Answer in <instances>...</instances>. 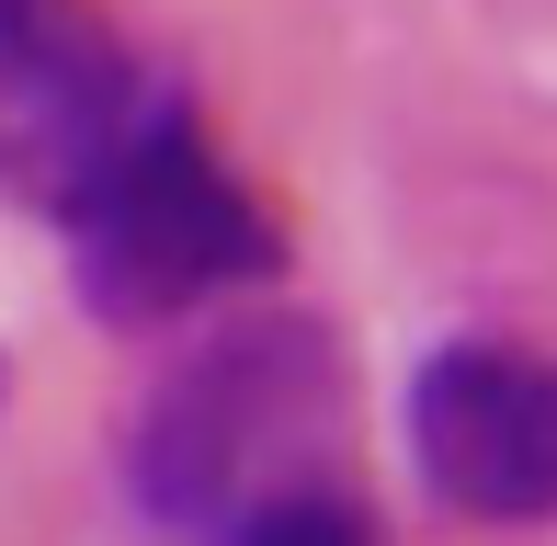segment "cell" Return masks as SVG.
<instances>
[{
	"mask_svg": "<svg viewBox=\"0 0 557 546\" xmlns=\"http://www.w3.org/2000/svg\"><path fill=\"white\" fill-rule=\"evenodd\" d=\"M58 228H69V262H81V296L125 331L216 308V296L273 273V216L227 183V160L171 91H148L125 114V137L69 183Z\"/></svg>",
	"mask_w": 557,
	"mask_h": 546,
	"instance_id": "1",
	"label": "cell"
},
{
	"mask_svg": "<svg viewBox=\"0 0 557 546\" xmlns=\"http://www.w3.org/2000/svg\"><path fill=\"white\" fill-rule=\"evenodd\" d=\"M319 410H331V342L308 319H250L160 387L137 433V501L160 524H216V512L239 524L250 501H273V467L308 444Z\"/></svg>",
	"mask_w": 557,
	"mask_h": 546,
	"instance_id": "2",
	"label": "cell"
},
{
	"mask_svg": "<svg viewBox=\"0 0 557 546\" xmlns=\"http://www.w3.org/2000/svg\"><path fill=\"white\" fill-rule=\"evenodd\" d=\"M410 467L467 524H557V353H535V342L421 353Z\"/></svg>",
	"mask_w": 557,
	"mask_h": 546,
	"instance_id": "3",
	"label": "cell"
},
{
	"mask_svg": "<svg viewBox=\"0 0 557 546\" xmlns=\"http://www.w3.org/2000/svg\"><path fill=\"white\" fill-rule=\"evenodd\" d=\"M137 103L148 80L69 0H0V194L69 206V183L125 137Z\"/></svg>",
	"mask_w": 557,
	"mask_h": 546,
	"instance_id": "4",
	"label": "cell"
},
{
	"mask_svg": "<svg viewBox=\"0 0 557 546\" xmlns=\"http://www.w3.org/2000/svg\"><path fill=\"white\" fill-rule=\"evenodd\" d=\"M227 546H375V524L342 501V489H273V501H250Z\"/></svg>",
	"mask_w": 557,
	"mask_h": 546,
	"instance_id": "5",
	"label": "cell"
}]
</instances>
